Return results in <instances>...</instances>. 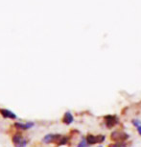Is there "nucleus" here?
Listing matches in <instances>:
<instances>
[{
	"instance_id": "nucleus-1",
	"label": "nucleus",
	"mask_w": 141,
	"mask_h": 147,
	"mask_svg": "<svg viewBox=\"0 0 141 147\" xmlns=\"http://www.w3.org/2000/svg\"><path fill=\"white\" fill-rule=\"evenodd\" d=\"M110 138H111V140L116 141V142H123L124 140H126L129 138V135L124 132L114 131L113 133H111V135H110Z\"/></svg>"
},
{
	"instance_id": "nucleus-2",
	"label": "nucleus",
	"mask_w": 141,
	"mask_h": 147,
	"mask_svg": "<svg viewBox=\"0 0 141 147\" xmlns=\"http://www.w3.org/2000/svg\"><path fill=\"white\" fill-rule=\"evenodd\" d=\"M27 140L22 137L20 134H16L13 137V143L15 147H26L27 146Z\"/></svg>"
},
{
	"instance_id": "nucleus-3",
	"label": "nucleus",
	"mask_w": 141,
	"mask_h": 147,
	"mask_svg": "<svg viewBox=\"0 0 141 147\" xmlns=\"http://www.w3.org/2000/svg\"><path fill=\"white\" fill-rule=\"evenodd\" d=\"M118 122H119V120H118L117 116L115 115H107L105 117V124L109 129H111L115 125H117Z\"/></svg>"
},
{
	"instance_id": "nucleus-4",
	"label": "nucleus",
	"mask_w": 141,
	"mask_h": 147,
	"mask_svg": "<svg viewBox=\"0 0 141 147\" xmlns=\"http://www.w3.org/2000/svg\"><path fill=\"white\" fill-rule=\"evenodd\" d=\"M62 137L60 135H53V134H49V135H46L45 137L43 138L42 141L44 143L48 144V143H51V142H58V140H60V138Z\"/></svg>"
},
{
	"instance_id": "nucleus-5",
	"label": "nucleus",
	"mask_w": 141,
	"mask_h": 147,
	"mask_svg": "<svg viewBox=\"0 0 141 147\" xmlns=\"http://www.w3.org/2000/svg\"><path fill=\"white\" fill-rule=\"evenodd\" d=\"M34 126L33 122H27V123H20V122H16L15 123V127L16 129H20V130H29Z\"/></svg>"
},
{
	"instance_id": "nucleus-6",
	"label": "nucleus",
	"mask_w": 141,
	"mask_h": 147,
	"mask_svg": "<svg viewBox=\"0 0 141 147\" xmlns=\"http://www.w3.org/2000/svg\"><path fill=\"white\" fill-rule=\"evenodd\" d=\"M0 113L2 115V116L5 118H10V119H15L16 115L13 113L12 111L6 110V109H0Z\"/></svg>"
},
{
	"instance_id": "nucleus-7",
	"label": "nucleus",
	"mask_w": 141,
	"mask_h": 147,
	"mask_svg": "<svg viewBox=\"0 0 141 147\" xmlns=\"http://www.w3.org/2000/svg\"><path fill=\"white\" fill-rule=\"evenodd\" d=\"M73 121H74V117H73L72 113H71L70 112H66L64 113V115H63V117H62V122L65 124H67V125H69V124H71Z\"/></svg>"
},
{
	"instance_id": "nucleus-8",
	"label": "nucleus",
	"mask_w": 141,
	"mask_h": 147,
	"mask_svg": "<svg viewBox=\"0 0 141 147\" xmlns=\"http://www.w3.org/2000/svg\"><path fill=\"white\" fill-rule=\"evenodd\" d=\"M85 140L88 145H93V144L97 143V136H93V135H88L85 138Z\"/></svg>"
},
{
	"instance_id": "nucleus-9",
	"label": "nucleus",
	"mask_w": 141,
	"mask_h": 147,
	"mask_svg": "<svg viewBox=\"0 0 141 147\" xmlns=\"http://www.w3.org/2000/svg\"><path fill=\"white\" fill-rule=\"evenodd\" d=\"M77 147H89V145L87 144V140H85V138H83V140L79 142L78 146H77Z\"/></svg>"
},
{
	"instance_id": "nucleus-10",
	"label": "nucleus",
	"mask_w": 141,
	"mask_h": 147,
	"mask_svg": "<svg viewBox=\"0 0 141 147\" xmlns=\"http://www.w3.org/2000/svg\"><path fill=\"white\" fill-rule=\"evenodd\" d=\"M109 147H127V145L124 142H116L114 144H110Z\"/></svg>"
},
{
	"instance_id": "nucleus-11",
	"label": "nucleus",
	"mask_w": 141,
	"mask_h": 147,
	"mask_svg": "<svg viewBox=\"0 0 141 147\" xmlns=\"http://www.w3.org/2000/svg\"><path fill=\"white\" fill-rule=\"evenodd\" d=\"M132 125L135 126V127H138L139 125H141V121L138 120V119H132Z\"/></svg>"
},
{
	"instance_id": "nucleus-12",
	"label": "nucleus",
	"mask_w": 141,
	"mask_h": 147,
	"mask_svg": "<svg viewBox=\"0 0 141 147\" xmlns=\"http://www.w3.org/2000/svg\"><path fill=\"white\" fill-rule=\"evenodd\" d=\"M136 130H137V133L141 136V125H139L138 127H136Z\"/></svg>"
},
{
	"instance_id": "nucleus-13",
	"label": "nucleus",
	"mask_w": 141,
	"mask_h": 147,
	"mask_svg": "<svg viewBox=\"0 0 141 147\" xmlns=\"http://www.w3.org/2000/svg\"><path fill=\"white\" fill-rule=\"evenodd\" d=\"M99 147H103V146H99Z\"/></svg>"
}]
</instances>
